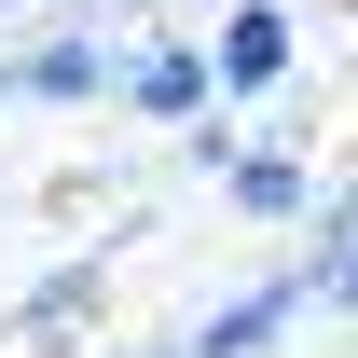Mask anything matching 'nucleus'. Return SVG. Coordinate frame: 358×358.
I'll return each mask as SVG.
<instances>
[{
  "label": "nucleus",
  "mask_w": 358,
  "mask_h": 358,
  "mask_svg": "<svg viewBox=\"0 0 358 358\" xmlns=\"http://www.w3.org/2000/svg\"><path fill=\"white\" fill-rule=\"evenodd\" d=\"M303 69V14L289 0H221V28H207V83L221 96H275Z\"/></svg>",
  "instance_id": "1"
},
{
  "label": "nucleus",
  "mask_w": 358,
  "mask_h": 358,
  "mask_svg": "<svg viewBox=\"0 0 358 358\" xmlns=\"http://www.w3.org/2000/svg\"><path fill=\"white\" fill-rule=\"evenodd\" d=\"M110 96H124V110H152V124H207V110H221V83H207V42H193V28L124 42V55H110Z\"/></svg>",
  "instance_id": "2"
},
{
  "label": "nucleus",
  "mask_w": 358,
  "mask_h": 358,
  "mask_svg": "<svg viewBox=\"0 0 358 358\" xmlns=\"http://www.w3.org/2000/svg\"><path fill=\"white\" fill-rule=\"evenodd\" d=\"M110 55H124V42H96V28H42L28 55H0V96H42V110H83V96H110Z\"/></svg>",
  "instance_id": "3"
},
{
  "label": "nucleus",
  "mask_w": 358,
  "mask_h": 358,
  "mask_svg": "<svg viewBox=\"0 0 358 358\" xmlns=\"http://www.w3.org/2000/svg\"><path fill=\"white\" fill-rule=\"evenodd\" d=\"M275 331H303V289L289 275H248V289H221V303L179 331V358H262Z\"/></svg>",
  "instance_id": "4"
},
{
  "label": "nucleus",
  "mask_w": 358,
  "mask_h": 358,
  "mask_svg": "<svg viewBox=\"0 0 358 358\" xmlns=\"http://www.w3.org/2000/svg\"><path fill=\"white\" fill-rule=\"evenodd\" d=\"M221 193L248 207V221H303V152H248V138H234V152H221Z\"/></svg>",
  "instance_id": "5"
},
{
  "label": "nucleus",
  "mask_w": 358,
  "mask_h": 358,
  "mask_svg": "<svg viewBox=\"0 0 358 358\" xmlns=\"http://www.w3.org/2000/svg\"><path fill=\"white\" fill-rule=\"evenodd\" d=\"M96 289H110V275H96V262H55L42 289L14 303V331H28V345H42V331H83V317H96Z\"/></svg>",
  "instance_id": "6"
},
{
  "label": "nucleus",
  "mask_w": 358,
  "mask_h": 358,
  "mask_svg": "<svg viewBox=\"0 0 358 358\" xmlns=\"http://www.w3.org/2000/svg\"><path fill=\"white\" fill-rule=\"evenodd\" d=\"M345 262H358V248H345V207L317 193V248L289 262V289H303V317H317V303H345Z\"/></svg>",
  "instance_id": "7"
},
{
  "label": "nucleus",
  "mask_w": 358,
  "mask_h": 358,
  "mask_svg": "<svg viewBox=\"0 0 358 358\" xmlns=\"http://www.w3.org/2000/svg\"><path fill=\"white\" fill-rule=\"evenodd\" d=\"M138 14H193V0H138Z\"/></svg>",
  "instance_id": "8"
},
{
  "label": "nucleus",
  "mask_w": 358,
  "mask_h": 358,
  "mask_svg": "<svg viewBox=\"0 0 358 358\" xmlns=\"http://www.w3.org/2000/svg\"><path fill=\"white\" fill-rule=\"evenodd\" d=\"M152 358H179V345H152Z\"/></svg>",
  "instance_id": "9"
}]
</instances>
